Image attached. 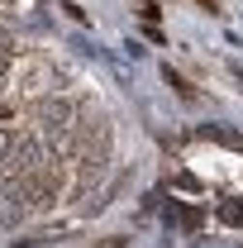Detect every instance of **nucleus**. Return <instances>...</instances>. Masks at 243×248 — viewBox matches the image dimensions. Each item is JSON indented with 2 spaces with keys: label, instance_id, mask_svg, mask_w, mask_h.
Listing matches in <instances>:
<instances>
[{
  "label": "nucleus",
  "instance_id": "f257e3e1",
  "mask_svg": "<svg viewBox=\"0 0 243 248\" xmlns=\"http://www.w3.org/2000/svg\"><path fill=\"white\" fill-rule=\"evenodd\" d=\"M19 139H24V134H19L15 124H0V167H5V157L19 148Z\"/></svg>",
  "mask_w": 243,
  "mask_h": 248
},
{
  "label": "nucleus",
  "instance_id": "f03ea898",
  "mask_svg": "<svg viewBox=\"0 0 243 248\" xmlns=\"http://www.w3.org/2000/svg\"><path fill=\"white\" fill-rule=\"evenodd\" d=\"M5 62H10V53H5V43H0V67H5Z\"/></svg>",
  "mask_w": 243,
  "mask_h": 248
}]
</instances>
